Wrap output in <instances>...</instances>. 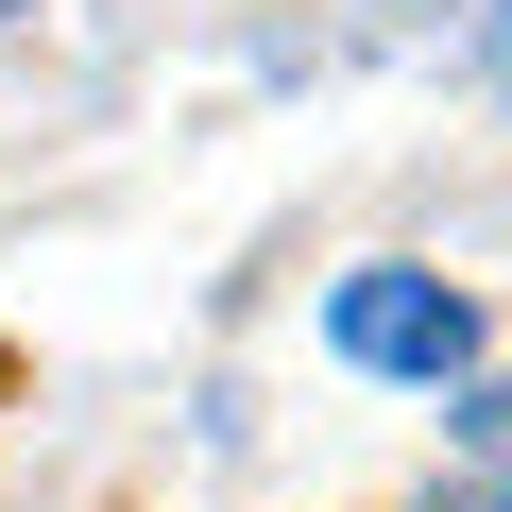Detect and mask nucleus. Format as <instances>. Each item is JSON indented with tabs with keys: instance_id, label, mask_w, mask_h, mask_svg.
<instances>
[{
	"instance_id": "1",
	"label": "nucleus",
	"mask_w": 512,
	"mask_h": 512,
	"mask_svg": "<svg viewBox=\"0 0 512 512\" xmlns=\"http://www.w3.org/2000/svg\"><path fill=\"white\" fill-rule=\"evenodd\" d=\"M325 359H359V376H393V393H461V376H478V291L376 256V274L325 291Z\"/></svg>"
},
{
	"instance_id": "3",
	"label": "nucleus",
	"mask_w": 512,
	"mask_h": 512,
	"mask_svg": "<svg viewBox=\"0 0 512 512\" xmlns=\"http://www.w3.org/2000/svg\"><path fill=\"white\" fill-rule=\"evenodd\" d=\"M427 512H512V495H495V478H461V495H427Z\"/></svg>"
},
{
	"instance_id": "2",
	"label": "nucleus",
	"mask_w": 512,
	"mask_h": 512,
	"mask_svg": "<svg viewBox=\"0 0 512 512\" xmlns=\"http://www.w3.org/2000/svg\"><path fill=\"white\" fill-rule=\"evenodd\" d=\"M393 52H444L478 103H512V0H393Z\"/></svg>"
}]
</instances>
